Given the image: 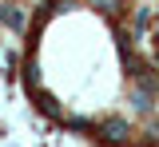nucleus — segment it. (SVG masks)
Listing matches in <instances>:
<instances>
[{
  "label": "nucleus",
  "mask_w": 159,
  "mask_h": 147,
  "mask_svg": "<svg viewBox=\"0 0 159 147\" xmlns=\"http://www.w3.org/2000/svg\"><path fill=\"white\" fill-rule=\"evenodd\" d=\"M0 24H8V28H24V12H20V8H0Z\"/></svg>",
  "instance_id": "f257e3e1"
},
{
  "label": "nucleus",
  "mask_w": 159,
  "mask_h": 147,
  "mask_svg": "<svg viewBox=\"0 0 159 147\" xmlns=\"http://www.w3.org/2000/svg\"><path fill=\"white\" fill-rule=\"evenodd\" d=\"M99 8H107V12H119V8H123V0H96Z\"/></svg>",
  "instance_id": "f03ea898"
}]
</instances>
